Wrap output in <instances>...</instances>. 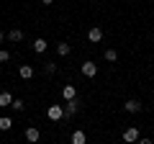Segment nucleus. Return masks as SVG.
<instances>
[{
	"label": "nucleus",
	"mask_w": 154,
	"mask_h": 144,
	"mask_svg": "<svg viewBox=\"0 0 154 144\" xmlns=\"http://www.w3.org/2000/svg\"><path fill=\"white\" fill-rule=\"evenodd\" d=\"M105 62H116V59H118V52H116V49H105Z\"/></svg>",
	"instance_id": "obj_16"
},
{
	"label": "nucleus",
	"mask_w": 154,
	"mask_h": 144,
	"mask_svg": "<svg viewBox=\"0 0 154 144\" xmlns=\"http://www.w3.org/2000/svg\"><path fill=\"white\" fill-rule=\"evenodd\" d=\"M18 75H21L23 80H31V77H33V67H31V64H21V70H18Z\"/></svg>",
	"instance_id": "obj_12"
},
{
	"label": "nucleus",
	"mask_w": 154,
	"mask_h": 144,
	"mask_svg": "<svg viewBox=\"0 0 154 144\" xmlns=\"http://www.w3.org/2000/svg\"><path fill=\"white\" fill-rule=\"evenodd\" d=\"M13 126V118L11 116H0V131H8Z\"/></svg>",
	"instance_id": "obj_15"
},
{
	"label": "nucleus",
	"mask_w": 154,
	"mask_h": 144,
	"mask_svg": "<svg viewBox=\"0 0 154 144\" xmlns=\"http://www.w3.org/2000/svg\"><path fill=\"white\" fill-rule=\"evenodd\" d=\"M5 39L8 41H23V31H21V28H13V31H8Z\"/></svg>",
	"instance_id": "obj_13"
},
{
	"label": "nucleus",
	"mask_w": 154,
	"mask_h": 144,
	"mask_svg": "<svg viewBox=\"0 0 154 144\" xmlns=\"http://www.w3.org/2000/svg\"><path fill=\"white\" fill-rule=\"evenodd\" d=\"M123 108H126L128 113H139V111H141V103L131 98V100H126V103H123Z\"/></svg>",
	"instance_id": "obj_9"
},
{
	"label": "nucleus",
	"mask_w": 154,
	"mask_h": 144,
	"mask_svg": "<svg viewBox=\"0 0 154 144\" xmlns=\"http://www.w3.org/2000/svg\"><path fill=\"white\" fill-rule=\"evenodd\" d=\"M82 75L85 77H95L98 75V62H82Z\"/></svg>",
	"instance_id": "obj_3"
},
{
	"label": "nucleus",
	"mask_w": 154,
	"mask_h": 144,
	"mask_svg": "<svg viewBox=\"0 0 154 144\" xmlns=\"http://www.w3.org/2000/svg\"><path fill=\"white\" fill-rule=\"evenodd\" d=\"M136 144H154V142H152V139H146V136H141V139H139Z\"/></svg>",
	"instance_id": "obj_20"
},
{
	"label": "nucleus",
	"mask_w": 154,
	"mask_h": 144,
	"mask_svg": "<svg viewBox=\"0 0 154 144\" xmlns=\"http://www.w3.org/2000/svg\"><path fill=\"white\" fill-rule=\"evenodd\" d=\"M46 49H49V41L46 39H36L33 41V52H36V54H44Z\"/></svg>",
	"instance_id": "obj_8"
},
{
	"label": "nucleus",
	"mask_w": 154,
	"mask_h": 144,
	"mask_svg": "<svg viewBox=\"0 0 154 144\" xmlns=\"http://www.w3.org/2000/svg\"><path fill=\"white\" fill-rule=\"evenodd\" d=\"M3 39H5V33H3V31H0V44H3Z\"/></svg>",
	"instance_id": "obj_22"
},
{
	"label": "nucleus",
	"mask_w": 154,
	"mask_h": 144,
	"mask_svg": "<svg viewBox=\"0 0 154 144\" xmlns=\"http://www.w3.org/2000/svg\"><path fill=\"white\" fill-rule=\"evenodd\" d=\"M11 103H13V95L8 90H3L0 93V108H11Z\"/></svg>",
	"instance_id": "obj_11"
},
{
	"label": "nucleus",
	"mask_w": 154,
	"mask_h": 144,
	"mask_svg": "<svg viewBox=\"0 0 154 144\" xmlns=\"http://www.w3.org/2000/svg\"><path fill=\"white\" fill-rule=\"evenodd\" d=\"M62 98L64 100H75L77 98V88L75 85H64V88H62Z\"/></svg>",
	"instance_id": "obj_5"
},
{
	"label": "nucleus",
	"mask_w": 154,
	"mask_h": 144,
	"mask_svg": "<svg viewBox=\"0 0 154 144\" xmlns=\"http://www.w3.org/2000/svg\"><path fill=\"white\" fill-rule=\"evenodd\" d=\"M44 72H46V75H54V72H57V62H46V64H44Z\"/></svg>",
	"instance_id": "obj_18"
},
{
	"label": "nucleus",
	"mask_w": 154,
	"mask_h": 144,
	"mask_svg": "<svg viewBox=\"0 0 154 144\" xmlns=\"http://www.w3.org/2000/svg\"><path fill=\"white\" fill-rule=\"evenodd\" d=\"M8 59H11V54H8L5 49H0V62H8Z\"/></svg>",
	"instance_id": "obj_19"
},
{
	"label": "nucleus",
	"mask_w": 154,
	"mask_h": 144,
	"mask_svg": "<svg viewBox=\"0 0 154 144\" xmlns=\"http://www.w3.org/2000/svg\"><path fill=\"white\" fill-rule=\"evenodd\" d=\"M69 52H72V46L67 44V41H59V44H57V54H59V57H67Z\"/></svg>",
	"instance_id": "obj_14"
},
{
	"label": "nucleus",
	"mask_w": 154,
	"mask_h": 144,
	"mask_svg": "<svg viewBox=\"0 0 154 144\" xmlns=\"http://www.w3.org/2000/svg\"><path fill=\"white\" fill-rule=\"evenodd\" d=\"M46 116H49L51 121H62V118H64V105H59V103H51L49 108H46Z\"/></svg>",
	"instance_id": "obj_1"
},
{
	"label": "nucleus",
	"mask_w": 154,
	"mask_h": 144,
	"mask_svg": "<svg viewBox=\"0 0 154 144\" xmlns=\"http://www.w3.org/2000/svg\"><path fill=\"white\" fill-rule=\"evenodd\" d=\"M38 139H41V131H38L36 126H28V129H26V142H31V144H36Z\"/></svg>",
	"instance_id": "obj_4"
},
{
	"label": "nucleus",
	"mask_w": 154,
	"mask_h": 144,
	"mask_svg": "<svg viewBox=\"0 0 154 144\" xmlns=\"http://www.w3.org/2000/svg\"><path fill=\"white\" fill-rule=\"evenodd\" d=\"M88 41H93V44L103 41V31H100L98 26H95V28H90V31H88Z\"/></svg>",
	"instance_id": "obj_6"
},
{
	"label": "nucleus",
	"mask_w": 154,
	"mask_h": 144,
	"mask_svg": "<svg viewBox=\"0 0 154 144\" xmlns=\"http://www.w3.org/2000/svg\"><path fill=\"white\" fill-rule=\"evenodd\" d=\"M139 139H141V136H139V129L136 126H128L126 131H123V142H126V144H136Z\"/></svg>",
	"instance_id": "obj_2"
},
{
	"label": "nucleus",
	"mask_w": 154,
	"mask_h": 144,
	"mask_svg": "<svg viewBox=\"0 0 154 144\" xmlns=\"http://www.w3.org/2000/svg\"><path fill=\"white\" fill-rule=\"evenodd\" d=\"M72 144H85L88 142V136H85V131L82 129H77V131H72V139H69Z\"/></svg>",
	"instance_id": "obj_10"
},
{
	"label": "nucleus",
	"mask_w": 154,
	"mask_h": 144,
	"mask_svg": "<svg viewBox=\"0 0 154 144\" xmlns=\"http://www.w3.org/2000/svg\"><path fill=\"white\" fill-rule=\"evenodd\" d=\"M77 108H80L77 98H75V100H67V105H64V116H67V118H69V116H75V113H77Z\"/></svg>",
	"instance_id": "obj_7"
},
{
	"label": "nucleus",
	"mask_w": 154,
	"mask_h": 144,
	"mask_svg": "<svg viewBox=\"0 0 154 144\" xmlns=\"http://www.w3.org/2000/svg\"><path fill=\"white\" fill-rule=\"evenodd\" d=\"M51 3H54V0H41V5H51Z\"/></svg>",
	"instance_id": "obj_21"
},
{
	"label": "nucleus",
	"mask_w": 154,
	"mask_h": 144,
	"mask_svg": "<svg viewBox=\"0 0 154 144\" xmlns=\"http://www.w3.org/2000/svg\"><path fill=\"white\" fill-rule=\"evenodd\" d=\"M11 108H13V111H23V108H26V103H23L21 98H13V103H11Z\"/></svg>",
	"instance_id": "obj_17"
}]
</instances>
